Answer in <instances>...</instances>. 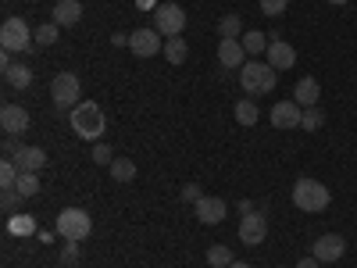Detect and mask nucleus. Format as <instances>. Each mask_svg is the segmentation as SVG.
Instances as JSON below:
<instances>
[{
  "label": "nucleus",
  "mask_w": 357,
  "mask_h": 268,
  "mask_svg": "<svg viewBox=\"0 0 357 268\" xmlns=\"http://www.w3.org/2000/svg\"><path fill=\"white\" fill-rule=\"evenodd\" d=\"M33 43H36V36L25 18H18V15L4 18V25H0V47L8 54H25V50H33Z\"/></svg>",
  "instance_id": "obj_4"
},
{
  "label": "nucleus",
  "mask_w": 357,
  "mask_h": 268,
  "mask_svg": "<svg viewBox=\"0 0 357 268\" xmlns=\"http://www.w3.org/2000/svg\"><path fill=\"white\" fill-rule=\"evenodd\" d=\"M129 50L136 54V57H154V54H161V33L151 25V29H136V33L129 36Z\"/></svg>",
  "instance_id": "obj_9"
},
{
  "label": "nucleus",
  "mask_w": 357,
  "mask_h": 268,
  "mask_svg": "<svg viewBox=\"0 0 357 268\" xmlns=\"http://www.w3.org/2000/svg\"><path fill=\"white\" fill-rule=\"evenodd\" d=\"M33 36H36V43H40V47H54V43H57V36H61V25H57V22H43V25H36V29H33Z\"/></svg>",
  "instance_id": "obj_24"
},
{
  "label": "nucleus",
  "mask_w": 357,
  "mask_h": 268,
  "mask_svg": "<svg viewBox=\"0 0 357 268\" xmlns=\"http://www.w3.org/2000/svg\"><path fill=\"white\" fill-rule=\"evenodd\" d=\"M264 54H268V65H272L275 72H286V68L296 65V50H293V43H286V40H272Z\"/></svg>",
  "instance_id": "obj_14"
},
{
  "label": "nucleus",
  "mask_w": 357,
  "mask_h": 268,
  "mask_svg": "<svg viewBox=\"0 0 357 268\" xmlns=\"http://www.w3.org/2000/svg\"><path fill=\"white\" fill-rule=\"evenodd\" d=\"M318 97H321V86L314 75H304V79H296L293 86V100L301 104V107H318Z\"/></svg>",
  "instance_id": "obj_16"
},
{
  "label": "nucleus",
  "mask_w": 357,
  "mask_h": 268,
  "mask_svg": "<svg viewBox=\"0 0 357 268\" xmlns=\"http://www.w3.org/2000/svg\"><path fill=\"white\" fill-rule=\"evenodd\" d=\"M107 172H111L114 183H132V179H136V161H129V158H114V161L107 165Z\"/></svg>",
  "instance_id": "obj_19"
},
{
  "label": "nucleus",
  "mask_w": 357,
  "mask_h": 268,
  "mask_svg": "<svg viewBox=\"0 0 357 268\" xmlns=\"http://www.w3.org/2000/svg\"><path fill=\"white\" fill-rule=\"evenodd\" d=\"M264 236H268V218H264L261 211L243 215V222H240V240H243L247 247H257V244H264Z\"/></svg>",
  "instance_id": "obj_11"
},
{
  "label": "nucleus",
  "mask_w": 357,
  "mask_h": 268,
  "mask_svg": "<svg viewBox=\"0 0 357 268\" xmlns=\"http://www.w3.org/2000/svg\"><path fill=\"white\" fill-rule=\"evenodd\" d=\"M50 100H54L57 107H75V104H82V100H79V75H75V72H57V75L50 79Z\"/></svg>",
  "instance_id": "obj_6"
},
{
  "label": "nucleus",
  "mask_w": 357,
  "mask_h": 268,
  "mask_svg": "<svg viewBox=\"0 0 357 268\" xmlns=\"http://www.w3.org/2000/svg\"><path fill=\"white\" fill-rule=\"evenodd\" d=\"M18 175H22V172H18V165L8 158L4 165H0V186H4V190H15V186H18Z\"/></svg>",
  "instance_id": "obj_29"
},
{
  "label": "nucleus",
  "mask_w": 357,
  "mask_h": 268,
  "mask_svg": "<svg viewBox=\"0 0 357 268\" xmlns=\"http://www.w3.org/2000/svg\"><path fill=\"white\" fill-rule=\"evenodd\" d=\"M329 200H333L329 186L318 183V179H296V183H293V204L301 207V211H307V215L325 211V207H329Z\"/></svg>",
  "instance_id": "obj_2"
},
{
  "label": "nucleus",
  "mask_w": 357,
  "mask_h": 268,
  "mask_svg": "<svg viewBox=\"0 0 357 268\" xmlns=\"http://www.w3.org/2000/svg\"><path fill=\"white\" fill-rule=\"evenodd\" d=\"M301 118H304V107L296 100H279L272 107V126L275 129H301Z\"/></svg>",
  "instance_id": "obj_12"
},
{
  "label": "nucleus",
  "mask_w": 357,
  "mask_h": 268,
  "mask_svg": "<svg viewBox=\"0 0 357 268\" xmlns=\"http://www.w3.org/2000/svg\"><path fill=\"white\" fill-rule=\"evenodd\" d=\"M111 43H114V47H129V36H126V33H114Z\"/></svg>",
  "instance_id": "obj_38"
},
{
  "label": "nucleus",
  "mask_w": 357,
  "mask_h": 268,
  "mask_svg": "<svg viewBox=\"0 0 357 268\" xmlns=\"http://www.w3.org/2000/svg\"><path fill=\"white\" fill-rule=\"evenodd\" d=\"M236 258H232V251L225 247V244H211V247H207V265H211V268H229Z\"/></svg>",
  "instance_id": "obj_25"
},
{
  "label": "nucleus",
  "mask_w": 357,
  "mask_h": 268,
  "mask_svg": "<svg viewBox=\"0 0 357 268\" xmlns=\"http://www.w3.org/2000/svg\"><path fill=\"white\" fill-rule=\"evenodd\" d=\"M8 232L11 236H36L40 229H36V218L33 215H11L8 218Z\"/></svg>",
  "instance_id": "obj_20"
},
{
  "label": "nucleus",
  "mask_w": 357,
  "mask_h": 268,
  "mask_svg": "<svg viewBox=\"0 0 357 268\" xmlns=\"http://www.w3.org/2000/svg\"><path fill=\"white\" fill-rule=\"evenodd\" d=\"M311 254L325 265V261H340L343 254H347V240L340 232H325V236H318L314 240V247H311Z\"/></svg>",
  "instance_id": "obj_8"
},
{
  "label": "nucleus",
  "mask_w": 357,
  "mask_h": 268,
  "mask_svg": "<svg viewBox=\"0 0 357 268\" xmlns=\"http://www.w3.org/2000/svg\"><path fill=\"white\" fill-rule=\"evenodd\" d=\"M11 161L18 165V172H40V168H47V151L43 147H22Z\"/></svg>",
  "instance_id": "obj_17"
},
{
  "label": "nucleus",
  "mask_w": 357,
  "mask_h": 268,
  "mask_svg": "<svg viewBox=\"0 0 357 268\" xmlns=\"http://www.w3.org/2000/svg\"><path fill=\"white\" fill-rule=\"evenodd\" d=\"M154 29L161 36L175 40V36H183V29H186V11L178 8V4H161L154 8Z\"/></svg>",
  "instance_id": "obj_7"
},
{
  "label": "nucleus",
  "mask_w": 357,
  "mask_h": 268,
  "mask_svg": "<svg viewBox=\"0 0 357 268\" xmlns=\"http://www.w3.org/2000/svg\"><path fill=\"white\" fill-rule=\"evenodd\" d=\"M243 50H247V57H257V54H264V50H268V40H264V33H257V29L243 33Z\"/></svg>",
  "instance_id": "obj_27"
},
{
  "label": "nucleus",
  "mask_w": 357,
  "mask_h": 268,
  "mask_svg": "<svg viewBox=\"0 0 357 268\" xmlns=\"http://www.w3.org/2000/svg\"><path fill=\"white\" fill-rule=\"evenodd\" d=\"M50 22H57L61 29L79 25V22H82V4H79V0H57V4H54V18H50Z\"/></svg>",
  "instance_id": "obj_18"
},
{
  "label": "nucleus",
  "mask_w": 357,
  "mask_h": 268,
  "mask_svg": "<svg viewBox=\"0 0 357 268\" xmlns=\"http://www.w3.org/2000/svg\"><path fill=\"white\" fill-rule=\"evenodd\" d=\"M229 268H250V265H247V261H232Z\"/></svg>",
  "instance_id": "obj_39"
},
{
  "label": "nucleus",
  "mask_w": 357,
  "mask_h": 268,
  "mask_svg": "<svg viewBox=\"0 0 357 268\" xmlns=\"http://www.w3.org/2000/svg\"><path fill=\"white\" fill-rule=\"evenodd\" d=\"M29 122H33V118H29V111L22 104H4L0 107V129H4L8 136H22L29 129Z\"/></svg>",
  "instance_id": "obj_10"
},
{
  "label": "nucleus",
  "mask_w": 357,
  "mask_h": 268,
  "mask_svg": "<svg viewBox=\"0 0 357 268\" xmlns=\"http://www.w3.org/2000/svg\"><path fill=\"white\" fill-rule=\"evenodd\" d=\"M218 61H222V68H243L247 65L243 40H222L218 43Z\"/></svg>",
  "instance_id": "obj_15"
},
{
  "label": "nucleus",
  "mask_w": 357,
  "mask_h": 268,
  "mask_svg": "<svg viewBox=\"0 0 357 268\" xmlns=\"http://www.w3.org/2000/svg\"><path fill=\"white\" fill-rule=\"evenodd\" d=\"M321 126H325V114H321L318 107H304V118H301V129L314 133V129H321Z\"/></svg>",
  "instance_id": "obj_30"
},
{
  "label": "nucleus",
  "mask_w": 357,
  "mask_h": 268,
  "mask_svg": "<svg viewBox=\"0 0 357 268\" xmlns=\"http://www.w3.org/2000/svg\"><path fill=\"white\" fill-rule=\"evenodd\" d=\"M18 151H22V147L15 143V136H4V154H8V158H15Z\"/></svg>",
  "instance_id": "obj_36"
},
{
  "label": "nucleus",
  "mask_w": 357,
  "mask_h": 268,
  "mask_svg": "<svg viewBox=\"0 0 357 268\" xmlns=\"http://www.w3.org/2000/svg\"><path fill=\"white\" fill-rule=\"evenodd\" d=\"M218 33H222V40H243V18L240 15H225L218 22Z\"/></svg>",
  "instance_id": "obj_23"
},
{
  "label": "nucleus",
  "mask_w": 357,
  "mask_h": 268,
  "mask_svg": "<svg viewBox=\"0 0 357 268\" xmlns=\"http://www.w3.org/2000/svg\"><path fill=\"white\" fill-rule=\"evenodd\" d=\"M318 265H321V261H318L314 254H311V258H301V261H296V268H318Z\"/></svg>",
  "instance_id": "obj_37"
},
{
  "label": "nucleus",
  "mask_w": 357,
  "mask_h": 268,
  "mask_svg": "<svg viewBox=\"0 0 357 268\" xmlns=\"http://www.w3.org/2000/svg\"><path fill=\"white\" fill-rule=\"evenodd\" d=\"M329 4H336V8H343V4H347V0H329Z\"/></svg>",
  "instance_id": "obj_40"
},
{
  "label": "nucleus",
  "mask_w": 357,
  "mask_h": 268,
  "mask_svg": "<svg viewBox=\"0 0 357 268\" xmlns=\"http://www.w3.org/2000/svg\"><path fill=\"white\" fill-rule=\"evenodd\" d=\"M193 211H197V222H204V225H218L222 218H225V200L222 197H200L197 204H193Z\"/></svg>",
  "instance_id": "obj_13"
},
{
  "label": "nucleus",
  "mask_w": 357,
  "mask_h": 268,
  "mask_svg": "<svg viewBox=\"0 0 357 268\" xmlns=\"http://www.w3.org/2000/svg\"><path fill=\"white\" fill-rule=\"evenodd\" d=\"M15 190H18V197H22V200H33V197L40 193V172H22Z\"/></svg>",
  "instance_id": "obj_21"
},
{
  "label": "nucleus",
  "mask_w": 357,
  "mask_h": 268,
  "mask_svg": "<svg viewBox=\"0 0 357 268\" xmlns=\"http://www.w3.org/2000/svg\"><path fill=\"white\" fill-rule=\"evenodd\" d=\"M68 122H72L75 136H79V140H89V143H97V140L104 136V129H107L104 107H100V104H93V100L75 104V107L68 111Z\"/></svg>",
  "instance_id": "obj_1"
},
{
  "label": "nucleus",
  "mask_w": 357,
  "mask_h": 268,
  "mask_svg": "<svg viewBox=\"0 0 357 268\" xmlns=\"http://www.w3.org/2000/svg\"><path fill=\"white\" fill-rule=\"evenodd\" d=\"M4 79H8V86L25 89V86H33V68H29V65H11V68L4 72Z\"/></svg>",
  "instance_id": "obj_22"
},
{
  "label": "nucleus",
  "mask_w": 357,
  "mask_h": 268,
  "mask_svg": "<svg viewBox=\"0 0 357 268\" xmlns=\"http://www.w3.org/2000/svg\"><path fill=\"white\" fill-rule=\"evenodd\" d=\"M79 258H82V251H79V244H75V240H65V251H61V261H65V265H79Z\"/></svg>",
  "instance_id": "obj_32"
},
{
  "label": "nucleus",
  "mask_w": 357,
  "mask_h": 268,
  "mask_svg": "<svg viewBox=\"0 0 357 268\" xmlns=\"http://www.w3.org/2000/svg\"><path fill=\"white\" fill-rule=\"evenodd\" d=\"M93 161H97V165H111V161H114V154H111L107 143H93Z\"/></svg>",
  "instance_id": "obj_33"
},
{
  "label": "nucleus",
  "mask_w": 357,
  "mask_h": 268,
  "mask_svg": "<svg viewBox=\"0 0 357 268\" xmlns=\"http://www.w3.org/2000/svg\"><path fill=\"white\" fill-rule=\"evenodd\" d=\"M54 232L61 236V240H75V244H82L89 232H93V218H89L82 207H65L61 215H57V225H54Z\"/></svg>",
  "instance_id": "obj_5"
},
{
  "label": "nucleus",
  "mask_w": 357,
  "mask_h": 268,
  "mask_svg": "<svg viewBox=\"0 0 357 268\" xmlns=\"http://www.w3.org/2000/svg\"><path fill=\"white\" fill-rule=\"evenodd\" d=\"M22 197H18V190H4V197H0V204H4V211H11V207L18 204Z\"/></svg>",
  "instance_id": "obj_35"
},
{
  "label": "nucleus",
  "mask_w": 357,
  "mask_h": 268,
  "mask_svg": "<svg viewBox=\"0 0 357 268\" xmlns=\"http://www.w3.org/2000/svg\"><path fill=\"white\" fill-rule=\"evenodd\" d=\"M286 8H289V0H261V11H264L268 18H279Z\"/></svg>",
  "instance_id": "obj_31"
},
{
  "label": "nucleus",
  "mask_w": 357,
  "mask_h": 268,
  "mask_svg": "<svg viewBox=\"0 0 357 268\" xmlns=\"http://www.w3.org/2000/svg\"><path fill=\"white\" fill-rule=\"evenodd\" d=\"M257 104H254V97H243L240 104H236V122H240V126H254L257 122Z\"/></svg>",
  "instance_id": "obj_26"
},
{
  "label": "nucleus",
  "mask_w": 357,
  "mask_h": 268,
  "mask_svg": "<svg viewBox=\"0 0 357 268\" xmlns=\"http://www.w3.org/2000/svg\"><path fill=\"white\" fill-rule=\"evenodd\" d=\"M279 72L272 68V65H261V61H254V57H250V61L240 68V86L247 89V97H264V94H272V89H275V79Z\"/></svg>",
  "instance_id": "obj_3"
},
{
  "label": "nucleus",
  "mask_w": 357,
  "mask_h": 268,
  "mask_svg": "<svg viewBox=\"0 0 357 268\" xmlns=\"http://www.w3.org/2000/svg\"><path fill=\"white\" fill-rule=\"evenodd\" d=\"M178 197H183L186 204H197L204 193H200V186H197V183H190V186H183V193H178Z\"/></svg>",
  "instance_id": "obj_34"
},
{
  "label": "nucleus",
  "mask_w": 357,
  "mask_h": 268,
  "mask_svg": "<svg viewBox=\"0 0 357 268\" xmlns=\"http://www.w3.org/2000/svg\"><path fill=\"white\" fill-rule=\"evenodd\" d=\"M186 50H190V47H186V40H183V36H175V40H168V43H165V57H168L172 65H183V61H186Z\"/></svg>",
  "instance_id": "obj_28"
}]
</instances>
